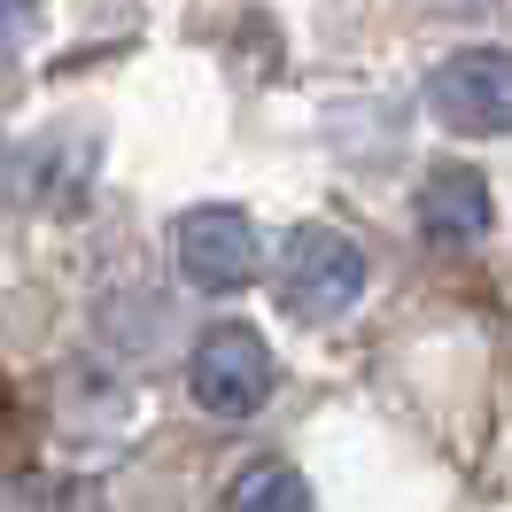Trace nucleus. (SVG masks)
Masks as SVG:
<instances>
[{
  "label": "nucleus",
  "mask_w": 512,
  "mask_h": 512,
  "mask_svg": "<svg viewBox=\"0 0 512 512\" xmlns=\"http://www.w3.org/2000/svg\"><path fill=\"white\" fill-rule=\"evenodd\" d=\"M357 295H365V249L342 225H303L288 241V256H280V303H288V319L326 326V319H342Z\"/></svg>",
  "instance_id": "f257e3e1"
},
{
  "label": "nucleus",
  "mask_w": 512,
  "mask_h": 512,
  "mask_svg": "<svg viewBox=\"0 0 512 512\" xmlns=\"http://www.w3.org/2000/svg\"><path fill=\"white\" fill-rule=\"evenodd\" d=\"M187 388L202 412L218 419H249L264 396H272V350L256 326H210L187 357Z\"/></svg>",
  "instance_id": "f03ea898"
},
{
  "label": "nucleus",
  "mask_w": 512,
  "mask_h": 512,
  "mask_svg": "<svg viewBox=\"0 0 512 512\" xmlns=\"http://www.w3.org/2000/svg\"><path fill=\"white\" fill-rule=\"evenodd\" d=\"M427 117L443 132H466V140H497L512 132V55H450L427 78Z\"/></svg>",
  "instance_id": "7ed1b4c3"
},
{
  "label": "nucleus",
  "mask_w": 512,
  "mask_h": 512,
  "mask_svg": "<svg viewBox=\"0 0 512 512\" xmlns=\"http://www.w3.org/2000/svg\"><path fill=\"white\" fill-rule=\"evenodd\" d=\"M256 225L241 218V210H225V202H210V210H187L179 218V264H187L194 288L210 295H233L256 280Z\"/></svg>",
  "instance_id": "20e7f679"
},
{
  "label": "nucleus",
  "mask_w": 512,
  "mask_h": 512,
  "mask_svg": "<svg viewBox=\"0 0 512 512\" xmlns=\"http://www.w3.org/2000/svg\"><path fill=\"white\" fill-rule=\"evenodd\" d=\"M489 225H497V210H489L481 171H466V163H443V171L419 187V233H427L435 249H474Z\"/></svg>",
  "instance_id": "39448f33"
},
{
  "label": "nucleus",
  "mask_w": 512,
  "mask_h": 512,
  "mask_svg": "<svg viewBox=\"0 0 512 512\" xmlns=\"http://www.w3.org/2000/svg\"><path fill=\"white\" fill-rule=\"evenodd\" d=\"M225 512H319V505H311V481L288 458H249L225 489Z\"/></svg>",
  "instance_id": "423d86ee"
},
{
  "label": "nucleus",
  "mask_w": 512,
  "mask_h": 512,
  "mask_svg": "<svg viewBox=\"0 0 512 512\" xmlns=\"http://www.w3.org/2000/svg\"><path fill=\"white\" fill-rule=\"evenodd\" d=\"M16 16H24V0H0V32H16Z\"/></svg>",
  "instance_id": "0eeeda50"
}]
</instances>
